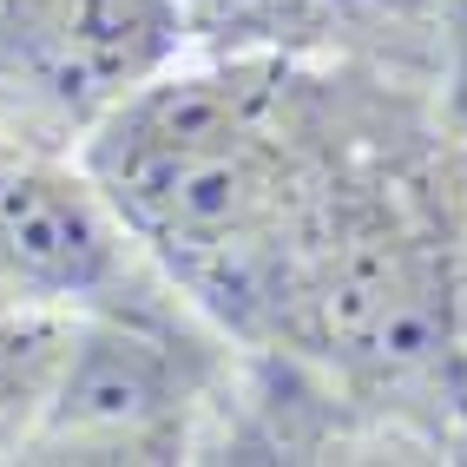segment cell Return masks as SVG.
<instances>
[{
    "label": "cell",
    "mask_w": 467,
    "mask_h": 467,
    "mask_svg": "<svg viewBox=\"0 0 467 467\" xmlns=\"http://www.w3.org/2000/svg\"><path fill=\"white\" fill-rule=\"evenodd\" d=\"M441 7H448V86H441V106L467 132V0H441Z\"/></svg>",
    "instance_id": "52a82bcc"
},
{
    "label": "cell",
    "mask_w": 467,
    "mask_h": 467,
    "mask_svg": "<svg viewBox=\"0 0 467 467\" xmlns=\"http://www.w3.org/2000/svg\"><path fill=\"white\" fill-rule=\"evenodd\" d=\"M184 40V0H0V126L73 145Z\"/></svg>",
    "instance_id": "277c9868"
},
{
    "label": "cell",
    "mask_w": 467,
    "mask_h": 467,
    "mask_svg": "<svg viewBox=\"0 0 467 467\" xmlns=\"http://www.w3.org/2000/svg\"><path fill=\"white\" fill-rule=\"evenodd\" d=\"M461 139H467V132H461Z\"/></svg>",
    "instance_id": "ba28073f"
},
{
    "label": "cell",
    "mask_w": 467,
    "mask_h": 467,
    "mask_svg": "<svg viewBox=\"0 0 467 467\" xmlns=\"http://www.w3.org/2000/svg\"><path fill=\"white\" fill-rule=\"evenodd\" d=\"M389 73L296 53H211L159 73L79 139V165L112 198L184 303L244 356H276L323 244L336 171Z\"/></svg>",
    "instance_id": "6da1fadb"
},
{
    "label": "cell",
    "mask_w": 467,
    "mask_h": 467,
    "mask_svg": "<svg viewBox=\"0 0 467 467\" xmlns=\"http://www.w3.org/2000/svg\"><path fill=\"white\" fill-rule=\"evenodd\" d=\"M184 20L204 53L349 59L428 92L448 86L441 0H184Z\"/></svg>",
    "instance_id": "5b68a950"
},
{
    "label": "cell",
    "mask_w": 467,
    "mask_h": 467,
    "mask_svg": "<svg viewBox=\"0 0 467 467\" xmlns=\"http://www.w3.org/2000/svg\"><path fill=\"white\" fill-rule=\"evenodd\" d=\"M67 342H73V317L0 303V454L26 448L59 362H67Z\"/></svg>",
    "instance_id": "8992f818"
},
{
    "label": "cell",
    "mask_w": 467,
    "mask_h": 467,
    "mask_svg": "<svg viewBox=\"0 0 467 467\" xmlns=\"http://www.w3.org/2000/svg\"><path fill=\"white\" fill-rule=\"evenodd\" d=\"M171 290L178 284L145 257L92 171L67 159V145L0 126V303L92 317Z\"/></svg>",
    "instance_id": "3957f363"
},
{
    "label": "cell",
    "mask_w": 467,
    "mask_h": 467,
    "mask_svg": "<svg viewBox=\"0 0 467 467\" xmlns=\"http://www.w3.org/2000/svg\"><path fill=\"white\" fill-rule=\"evenodd\" d=\"M224 342L178 290L73 317L67 362L20 461H178L237 389Z\"/></svg>",
    "instance_id": "7a4b0ae2"
}]
</instances>
